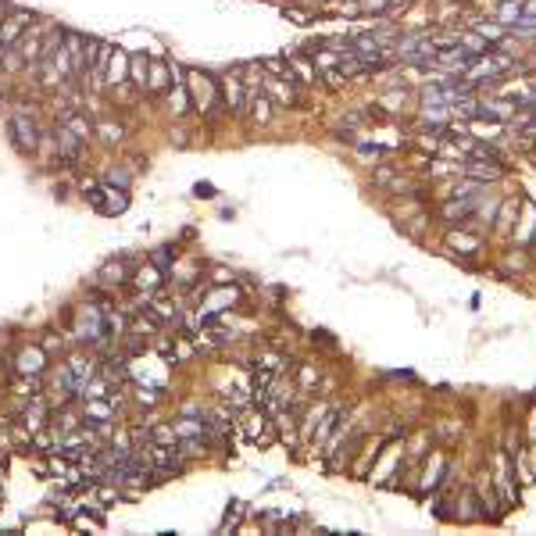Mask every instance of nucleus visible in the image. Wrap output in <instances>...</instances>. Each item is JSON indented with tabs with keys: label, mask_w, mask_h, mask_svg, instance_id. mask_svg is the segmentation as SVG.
Returning a JSON list of instances; mask_svg holds the SVG:
<instances>
[{
	"label": "nucleus",
	"mask_w": 536,
	"mask_h": 536,
	"mask_svg": "<svg viewBox=\"0 0 536 536\" xmlns=\"http://www.w3.org/2000/svg\"><path fill=\"white\" fill-rule=\"evenodd\" d=\"M186 86H190V104L193 111H200L204 118H215L222 108V86H218V79L208 75V72H190L186 75Z\"/></svg>",
	"instance_id": "obj_1"
},
{
	"label": "nucleus",
	"mask_w": 536,
	"mask_h": 536,
	"mask_svg": "<svg viewBox=\"0 0 536 536\" xmlns=\"http://www.w3.org/2000/svg\"><path fill=\"white\" fill-rule=\"evenodd\" d=\"M8 140L15 143V151H18V154L32 157V154L39 151V140H44V133H39L36 118H32L26 108H18V111L11 115V122H8Z\"/></svg>",
	"instance_id": "obj_2"
},
{
	"label": "nucleus",
	"mask_w": 536,
	"mask_h": 536,
	"mask_svg": "<svg viewBox=\"0 0 536 536\" xmlns=\"http://www.w3.org/2000/svg\"><path fill=\"white\" fill-rule=\"evenodd\" d=\"M222 86V108L229 111L233 118H243L247 108H251V90L240 82V75H229V79H222L218 82Z\"/></svg>",
	"instance_id": "obj_3"
},
{
	"label": "nucleus",
	"mask_w": 536,
	"mask_h": 536,
	"mask_svg": "<svg viewBox=\"0 0 536 536\" xmlns=\"http://www.w3.org/2000/svg\"><path fill=\"white\" fill-rule=\"evenodd\" d=\"M36 22V15L26 11V8H11L8 18H0V50L4 47H15L18 39H22V32Z\"/></svg>",
	"instance_id": "obj_4"
},
{
	"label": "nucleus",
	"mask_w": 536,
	"mask_h": 536,
	"mask_svg": "<svg viewBox=\"0 0 536 536\" xmlns=\"http://www.w3.org/2000/svg\"><path fill=\"white\" fill-rule=\"evenodd\" d=\"M129 82V54L122 47H111V57H108V68H104V90L111 93L115 86Z\"/></svg>",
	"instance_id": "obj_5"
},
{
	"label": "nucleus",
	"mask_w": 536,
	"mask_h": 536,
	"mask_svg": "<svg viewBox=\"0 0 536 536\" xmlns=\"http://www.w3.org/2000/svg\"><path fill=\"white\" fill-rule=\"evenodd\" d=\"M54 143H57V154L65 157V164H79L82 147H86V140H79L68 126H57V129H54Z\"/></svg>",
	"instance_id": "obj_6"
},
{
	"label": "nucleus",
	"mask_w": 536,
	"mask_h": 536,
	"mask_svg": "<svg viewBox=\"0 0 536 536\" xmlns=\"http://www.w3.org/2000/svg\"><path fill=\"white\" fill-rule=\"evenodd\" d=\"M172 86V61H151V72H147V90L143 93H151V97H161L164 90Z\"/></svg>",
	"instance_id": "obj_7"
},
{
	"label": "nucleus",
	"mask_w": 536,
	"mask_h": 536,
	"mask_svg": "<svg viewBox=\"0 0 536 536\" xmlns=\"http://www.w3.org/2000/svg\"><path fill=\"white\" fill-rule=\"evenodd\" d=\"M265 93L268 100H279V104H297V86L294 79H279V75H265Z\"/></svg>",
	"instance_id": "obj_8"
},
{
	"label": "nucleus",
	"mask_w": 536,
	"mask_h": 536,
	"mask_svg": "<svg viewBox=\"0 0 536 536\" xmlns=\"http://www.w3.org/2000/svg\"><path fill=\"white\" fill-rule=\"evenodd\" d=\"M164 108H169V115L172 118H182L193 104H190V86H186V79L182 82H172L169 86V97H164Z\"/></svg>",
	"instance_id": "obj_9"
},
{
	"label": "nucleus",
	"mask_w": 536,
	"mask_h": 536,
	"mask_svg": "<svg viewBox=\"0 0 536 536\" xmlns=\"http://www.w3.org/2000/svg\"><path fill=\"white\" fill-rule=\"evenodd\" d=\"M511 65L508 57H483V61H476V65L468 68V82H486V79H497L493 72H504Z\"/></svg>",
	"instance_id": "obj_10"
},
{
	"label": "nucleus",
	"mask_w": 536,
	"mask_h": 536,
	"mask_svg": "<svg viewBox=\"0 0 536 536\" xmlns=\"http://www.w3.org/2000/svg\"><path fill=\"white\" fill-rule=\"evenodd\" d=\"M44 365H47V354H44L39 347H26V350H18V372L39 376V372H44Z\"/></svg>",
	"instance_id": "obj_11"
},
{
	"label": "nucleus",
	"mask_w": 536,
	"mask_h": 536,
	"mask_svg": "<svg viewBox=\"0 0 536 536\" xmlns=\"http://www.w3.org/2000/svg\"><path fill=\"white\" fill-rule=\"evenodd\" d=\"M126 208H129V193L104 182V200H100V211H104V215H122Z\"/></svg>",
	"instance_id": "obj_12"
},
{
	"label": "nucleus",
	"mask_w": 536,
	"mask_h": 536,
	"mask_svg": "<svg viewBox=\"0 0 536 536\" xmlns=\"http://www.w3.org/2000/svg\"><path fill=\"white\" fill-rule=\"evenodd\" d=\"M497 486L504 493V504H519V490H515V483H511V468H508L504 454H497Z\"/></svg>",
	"instance_id": "obj_13"
},
{
	"label": "nucleus",
	"mask_w": 536,
	"mask_h": 536,
	"mask_svg": "<svg viewBox=\"0 0 536 536\" xmlns=\"http://www.w3.org/2000/svg\"><path fill=\"white\" fill-rule=\"evenodd\" d=\"M147 72H151V57L147 54H129V82L136 90H147Z\"/></svg>",
	"instance_id": "obj_14"
},
{
	"label": "nucleus",
	"mask_w": 536,
	"mask_h": 536,
	"mask_svg": "<svg viewBox=\"0 0 536 536\" xmlns=\"http://www.w3.org/2000/svg\"><path fill=\"white\" fill-rule=\"evenodd\" d=\"M126 279H129V258L108 261L104 268H100V283H108V286H122Z\"/></svg>",
	"instance_id": "obj_15"
},
{
	"label": "nucleus",
	"mask_w": 536,
	"mask_h": 536,
	"mask_svg": "<svg viewBox=\"0 0 536 536\" xmlns=\"http://www.w3.org/2000/svg\"><path fill=\"white\" fill-rule=\"evenodd\" d=\"M286 65H290L294 79H304V82H318V68H315V61H307L300 54H290L286 57Z\"/></svg>",
	"instance_id": "obj_16"
},
{
	"label": "nucleus",
	"mask_w": 536,
	"mask_h": 536,
	"mask_svg": "<svg viewBox=\"0 0 536 536\" xmlns=\"http://www.w3.org/2000/svg\"><path fill=\"white\" fill-rule=\"evenodd\" d=\"M93 133H100V140H104L108 147H118V143L126 140V126H122V122H111V118L108 122H97Z\"/></svg>",
	"instance_id": "obj_17"
},
{
	"label": "nucleus",
	"mask_w": 536,
	"mask_h": 536,
	"mask_svg": "<svg viewBox=\"0 0 536 536\" xmlns=\"http://www.w3.org/2000/svg\"><path fill=\"white\" fill-rule=\"evenodd\" d=\"M68 372L75 376V386L82 390L90 379H93V372H97V365H93V358H72L68 361Z\"/></svg>",
	"instance_id": "obj_18"
},
{
	"label": "nucleus",
	"mask_w": 536,
	"mask_h": 536,
	"mask_svg": "<svg viewBox=\"0 0 536 536\" xmlns=\"http://www.w3.org/2000/svg\"><path fill=\"white\" fill-rule=\"evenodd\" d=\"M443 472H447V461H443V454H432V461L425 465V479H422V486H425V490H432V486H440V479H443Z\"/></svg>",
	"instance_id": "obj_19"
},
{
	"label": "nucleus",
	"mask_w": 536,
	"mask_h": 536,
	"mask_svg": "<svg viewBox=\"0 0 536 536\" xmlns=\"http://www.w3.org/2000/svg\"><path fill=\"white\" fill-rule=\"evenodd\" d=\"M236 300H240L236 290H218V294L208 297V307H211V312H225V307H236Z\"/></svg>",
	"instance_id": "obj_20"
},
{
	"label": "nucleus",
	"mask_w": 536,
	"mask_h": 536,
	"mask_svg": "<svg viewBox=\"0 0 536 536\" xmlns=\"http://www.w3.org/2000/svg\"><path fill=\"white\" fill-rule=\"evenodd\" d=\"M268 104H272L268 97H254V93H251V115H254L258 126H265V122L272 118V108H268Z\"/></svg>",
	"instance_id": "obj_21"
},
{
	"label": "nucleus",
	"mask_w": 536,
	"mask_h": 536,
	"mask_svg": "<svg viewBox=\"0 0 536 536\" xmlns=\"http://www.w3.org/2000/svg\"><path fill=\"white\" fill-rule=\"evenodd\" d=\"M447 247H454V251L461 254H472L479 247V236H465V233H454V236H447Z\"/></svg>",
	"instance_id": "obj_22"
},
{
	"label": "nucleus",
	"mask_w": 536,
	"mask_h": 536,
	"mask_svg": "<svg viewBox=\"0 0 536 536\" xmlns=\"http://www.w3.org/2000/svg\"><path fill=\"white\" fill-rule=\"evenodd\" d=\"M519 15H522V0H508V4H501V11H497V22L511 26V22H519Z\"/></svg>",
	"instance_id": "obj_23"
},
{
	"label": "nucleus",
	"mask_w": 536,
	"mask_h": 536,
	"mask_svg": "<svg viewBox=\"0 0 536 536\" xmlns=\"http://www.w3.org/2000/svg\"><path fill=\"white\" fill-rule=\"evenodd\" d=\"M104 182H108V186H118V190H126L129 182H133V172H129V169H122V164H118V169H111V172L104 175Z\"/></svg>",
	"instance_id": "obj_24"
},
{
	"label": "nucleus",
	"mask_w": 536,
	"mask_h": 536,
	"mask_svg": "<svg viewBox=\"0 0 536 536\" xmlns=\"http://www.w3.org/2000/svg\"><path fill=\"white\" fill-rule=\"evenodd\" d=\"M472 179H501V169H497V164H468V169H465Z\"/></svg>",
	"instance_id": "obj_25"
},
{
	"label": "nucleus",
	"mask_w": 536,
	"mask_h": 536,
	"mask_svg": "<svg viewBox=\"0 0 536 536\" xmlns=\"http://www.w3.org/2000/svg\"><path fill=\"white\" fill-rule=\"evenodd\" d=\"M247 437L265 440V415H247Z\"/></svg>",
	"instance_id": "obj_26"
},
{
	"label": "nucleus",
	"mask_w": 536,
	"mask_h": 536,
	"mask_svg": "<svg viewBox=\"0 0 536 536\" xmlns=\"http://www.w3.org/2000/svg\"><path fill=\"white\" fill-rule=\"evenodd\" d=\"M161 283V268H143V272H136V286H157Z\"/></svg>",
	"instance_id": "obj_27"
},
{
	"label": "nucleus",
	"mask_w": 536,
	"mask_h": 536,
	"mask_svg": "<svg viewBox=\"0 0 536 536\" xmlns=\"http://www.w3.org/2000/svg\"><path fill=\"white\" fill-rule=\"evenodd\" d=\"M172 261H175V243H172V247H164V251H157V254H154V265L161 268V272H164V268H169Z\"/></svg>",
	"instance_id": "obj_28"
},
{
	"label": "nucleus",
	"mask_w": 536,
	"mask_h": 536,
	"mask_svg": "<svg viewBox=\"0 0 536 536\" xmlns=\"http://www.w3.org/2000/svg\"><path fill=\"white\" fill-rule=\"evenodd\" d=\"M193 193H197V197H204V200H211V197H215V186H211V182H197Z\"/></svg>",
	"instance_id": "obj_29"
},
{
	"label": "nucleus",
	"mask_w": 536,
	"mask_h": 536,
	"mask_svg": "<svg viewBox=\"0 0 536 536\" xmlns=\"http://www.w3.org/2000/svg\"><path fill=\"white\" fill-rule=\"evenodd\" d=\"M157 397H161V394H151V390H136V401H140V404H157Z\"/></svg>",
	"instance_id": "obj_30"
},
{
	"label": "nucleus",
	"mask_w": 536,
	"mask_h": 536,
	"mask_svg": "<svg viewBox=\"0 0 536 536\" xmlns=\"http://www.w3.org/2000/svg\"><path fill=\"white\" fill-rule=\"evenodd\" d=\"M172 143H175V147H190V140H186V129H172Z\"/></svg>",
	"instance_id": "obj_31"
},
{
	"label": "nucleus",
	"mask_w": 536,
	"mask_h": 536,
	"mask_svg": "<svg viewBox=\"0 0 536 536\" xmlns=\"http://www.w3.org/2000/svg\"><path fill=\"white\" fill-rule=\"evenodd\" d=\"M386 0H361V11H383Z\"/></svg>",
	"instance_id": "obj_32"
},
{
	"label": "nucleus",
	"mask_w": 536,
	"mask_h": 536,
	"mask_svg": "<svg viewBox=\"0 0 536 536\" xmlns=\"http://www.w3.org/2000/svg\"><path fill=\"white\" fill-rule=\"evenodd\" d=\"M519 18H536V0H529V4H522V15Z\"/></svg>",
	"instance_id": "obj_33"
},
{
	"label": "nucleus",
	"mask_w": 536,
	"mask_h": 536,
	"mask_svg": "<svg viewBox=\"0 0 536 536\" xmlns=\"http://www.w3.org/2000/svg\"><path fill=\"white\" fill-rule=\"evenodd\" d=\"M54 347H61V340H57V336H47V340H44V350H54Z\"/></svg>",
	"instance_id": "obj_34"
},
{
	"label": "nucleus",
	"mask_w": 536,
	"mask_h": 536,
	"mask_svg": "<svg viewBox=\"0 0 536 536\" xmlns=\"http://www.w3.org/2000/svg\"><path fill=\"white\" fill-rule=\"evenodd\" d=\"M411 0H386V8H408Z\"/></svg>",
	"instance_id": "obj_35"
},
{
	"label": "nucleus",
	"mask_w": 536,
	"mask_h": 536,
	"mask_svg": "<svg viewBox=\"0 0 536 536\" xmlns=\"http://www.w3.org/2000/svg\"><path fill=\"white\" fill-rule=\"evenodd\" d=\"M0 104H4V90H0Z\"/></svg>",
	"instance_id": "obj_36"
}]
</instances>
